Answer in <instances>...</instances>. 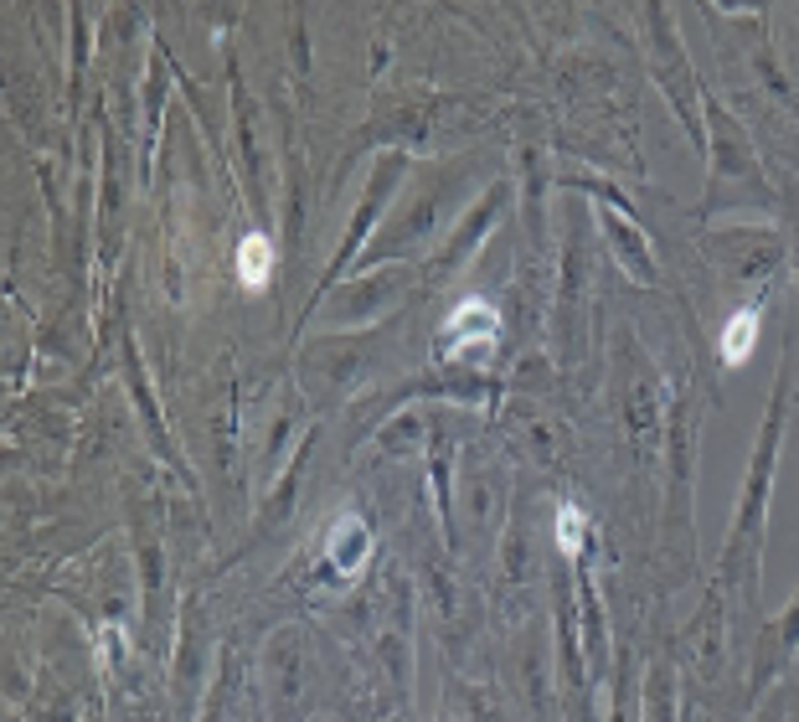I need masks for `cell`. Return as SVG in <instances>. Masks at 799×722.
I'll return each instance as SVG.
<instances>
[{
  "instance_id": "6da1fadb",
  "label": "cell",
  "mask_w": 799,
  "mask_h": 722,
  "mask_svg": "<svg viewBox=\"0 0 799 722\" xmlns=\"http://www.w3.org/2000/svg\"><path fill=\"white\" fill-rule=\"evenodd\" d=\"M495 335H501V315L490 299H459L444 320V346L448 352H490L495 346Z\"/></svg>"
},
{
  "instance_id": "7a4b0ae2",
  "label": "cell",
  "mask_w": 799,
  "mask_h": 722,
  "mask_svg": "<svg viewBox=\"0 0 799 722\" xmlns=\"http://www.w3.org/2000/svg\"><path fill=\"white\" fill-rule=\"evenodd\" d=\"M325 558H331V567L341 573V578H356L361 567H367L371 558V531L361 516H341L331 531H325Z\"/></svg>"
},
{
  "instance_id": "3957f363",
  "label": "cell",
  "mask_w": 799,
  "mask_h": 722,
  "mask_svg": "<svg viewBox=\"0 0 799 722\" xmlns=\"http://www.w3.org/2000/svg\"><path fill=\"white\" fill-rule=\"evenodd\" d=\"M759 331H763V315L759 310H733L727 315V326L717 335V352L727 367H742L748 356L759 352Z\"/></svg>"
},
{
  "instance_id": "277c9868",
  "label": "cell",
  "mask_w": 799,
  "mask_h": 722,
  "mask_svg": "<svg viewBox=\"0 0 799 722\" xmlns=\"http://www.w3.org/2000/svg\"><path fill=\"white\" fill-rule=\"evenodd\" d=\"M269 273H273V237L243 233V243H237V284L243 290H263Z\"/></svg>"
},
{
  "instance_id": "5b68a950",
  "label": "cell",
  "mask_w": 799,
  "mask_h": 722,
  "mask_svg": "<svg viewBox=\"0 0 799 722\" xmlns=\"http://www.w3.org/2000/svg\"><path fill=\"white\" fill-rule=\"evenodd\" d=\"M583 537H588V516L573 501L567 506H557V516H552V542H557V552L563 558H578L583 552Z\"/></svg>"
}]
</instances>
